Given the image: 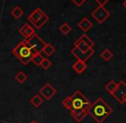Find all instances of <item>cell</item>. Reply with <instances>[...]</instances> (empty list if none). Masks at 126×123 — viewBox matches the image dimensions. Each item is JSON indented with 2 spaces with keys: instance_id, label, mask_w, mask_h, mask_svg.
Returning a JSON list of instances; mask_svg holds the SVG:
<instances>
[{
  "instance_id": "cell-22",
  "label": "cell",
  "mask_w": 126,
  "mask_h": 123,
  "mask_svg": "<svg viewBox=\"0 0 126 123\" xmlns=\"http://www.w3.org/2000/svg\"><path fill=\"white\" fill-rule=\"evenodd\" d=\"M113 54L112 52L110 50H108V49H106V50H104L102 51V53L100 54V57H102L103 59H104L105 61H109L111 59V57H112Z\"/></svg>"
},
{
  "instance_id": "cell-27",
  "label": "cell",
  "mask_w": 126,
  "mask_h": 123,
  "mask_svg": "<svg viewBox=\"0 0 126 123\" xmlns=\"http://www.w3.org/2000/svg\"><path fill=\"white\" fill-rule=\"evenodd\" d=\"M95 1H96L100 6H104L106 3H107L108 2H109V0H95Z\"/></svg>"
},
{
  "instance_id": "cell-1",
  "label": "cell",
  "mask_w": 126,
  "mask_h": 123,
  "mask_svg": "<svg viewBox=\"0 0 126 123\" xmlns=\"http://www.w3.org/2000/svg\"><path fill=\"white\" fill-rule=\"evenodd\" d=\"M86 111L97 123H102L112 113V109L102 98H99L90 104Z\"/></svg>"
},
{
  "instance_id": "cell-7",
  "label": "cell",
  "mask_w": 126,
  "mask_h": 123,
  "mask_svg": "<svg viewBox=\"0 0 126 123\" xmlns=\"http://www.w3.org/2000/svg\"><path fill=\"white\" fill-rule=\"evenodd\" d=\"M112 97L119 103H125V99L126 98V84L125 81H120L118 83L116 90L112 93Z\"/></svg>"
},
{
  "instance_id": "cell-5",
  "label": "cell",
  "mask_w": 126,
  "mask_h": 123,
  "mask_svg": "<svg viewBox=\"0 0 126 123\" xmlns=\"http://www.w3.org/2000/svg\"><path fill=\"white\" fill-rule=\"evenodd\" d=\"M25 42H26V45L29 48H35L40 52H41L42 49L44 48V46L47 44L37 33H34L33 36H31L29 38L26 39Z\"/></svg>"
},
{
  "instance_id": "cell-13",
  "label": "cell",
  "mask_w": 126,
  "mask_h": 123,
  "mask_svg": "<svg viewBox=\"0 0 126 123\" xmlns=\"http://www.w3.org/2000/svg\"><path fill=\"white\" fill-rule=\"evenodd\" d=\"M87 67H88V66H87V63L86 62L77 60V62H76L73 64L72 68H73V69L75 70L76 73L81 74L83 71H84L85 69H86Z\"/></svg>"
},
{
  "instance_id": "cell-11",
  "label": "cell",
  "mask_w": 126,
  "mask_h": 123,
  "mask_svg": "<svg viewBox=\"0 0 126 123\" xmlns=\"http://www.w3.org/2000/svg\"><path fill=\"white\" fill-rule=\"evenodd\" d=\"M70 114H71V116L78 122H81L88 115L85 110H73L70 111Z\"/></svg>"
},
{
  "instance_id": "cell-24",
  "label": "cell",
  "mask_w": 126,
  "mask_h": 123,
  "mask_svg": "<svg viewBox=\"0 0 126 123\" xmlns=\"http://www.w3.org/2000/svg\"><path fill=\"white\" fill-rule=\"evenodd\" d=\"M80 38H81V39L82 40V41L84 42V43L86 44V45H88L89 48H93L94 45V41H92V40L90 39V38H88V37L87 36L86 34H82L81 37H80Z\"/></svg>"
},
{
  "instance_id": "cell-6",
  "label": "cell",
  "mask_w": 126,
  "mask_h": 123,
  "mask_svg": "<svg viewBox=\"0 0 126 123\" xmlns=\"http://www.w3.org/2000/svg\"><path fill=\"white\" fill-rule=\"evenodd\" d=\"M110 16V12L104 6H99L92 12V17L98 23H103Z\"/></svg>"
},
{
  "instance_id": "cell-14",
  "label": "cell",
  "mask_w": 126,
  "mask_h": 123,
  "mask_svg": "<svg viewBox=\"0 0 126 123\" xmlns=\"http://www.w3.org/2000/svg\"><path fill=\"white\" fill-rule=\"evenodd\" d=\"M10 14H11V15L14 17V18L18 20V19H20L21 17L24 15V11L20 8V6L17 5V6H16L15 8L10 11Z\"/></svg>"
},
{
  "instance_id": "cell-23",
  "label": "cell",
  "mask_w": 126,
  "mask_h": 123,
  "mask_svg": "<svg viewBox=\"0 0 126 123\" xmlns=\"http://www.w3.org/2000/svg\"><path fill=\"white\" fill-rule=\"evenodd\" d=\"M62 104L69 110H72V98L71 97H67L66 98L62 101Z\"/></svg>"
},
{
  "instance_id": "cell-29",
  "label": "cell",
  "mask_w": 126,
  "mask_h": 123,
  "mask_svg": "<svg viewBox=\"0 0 126 123\" xmlns=\"http://www.w3.org/2000/svg\"><path fill=\"white\" fill-rule=\"evenodd\" d=\"M29 123H38V122H36V121L33 120V121H31V122H30Z\"/></svg>"
},
{
  "instance_id": "cell-10",
  "label": "cell",
  "mask_w": 126,
  "mask_h": 123,
  "mask_svg": "<svg viewBox=\"0 0 126 123\" xmlns=\"http://www.w3.org/2000/svg\"><path fill=\"white\" fill-rule=\"evenodd\" d=\"M19 33H20L21 34H22V36L26 38V39H28V38H29L30 37L33 36V35L34 34L35 31H34V29H33V27L29 25V24L25 23L20 29H19Z\"/></svg>"
},
{
  "instance_id": "cell-18",
  "label": "cell",
  "mask_w": 126,
  "mask_h": 123,
  "mask_svg": "<svg viewBox=\"0 0 126 123\" xmlns=\"http://www.w3.org/2000/svg\"><path fill=\"white\" fill-rule=\"evenodd\" d=\"M27 79H28V76H27L26 74L22 71L18 72L15 76V80H16L19 84H23L27 80Z\"/></svg>"
},
{
  "instance_id": "cell-16",
  "label": "cell",
  "mask_w": 126,
  "mask_h": 123,
  "mask_svg": "<svg viewBox=\"0 0 126 123\" xmlns=\"http://www.w3.org/2000/svg\"><path fill=\"white\" fill-rule=\"evenodd\" d=\"M41 52H43L45 55H47V57H51L53 53L55 52V48L51 45V44H46V45L44 46V48L42 49Z\"/></svg>"
},
{
  "instance_id": "cell-30",
  "label": "cell",
  "mask_w": 126,
  "mask_h": 123,
  "mask_svg": "<svg viewBox=\"0 0 126 123\" xmlns=\"http://www.w3.org/2000/svg\"><path fill=\"white\" fill-rule=\"evenodd\" d=\"M125 103H126V98H125Z\"/></svg>"
},
{
  "instance_id": "cell-4",
  "label": "cell",
  "mask_w": 126,
  "mask_h": 123,
  "mask_svg": "<svg viewBox=\"0 0 126 123\" xmlns=\"http://www.w3.org/2000/svg\"><path fill=\"white\" fill-rule=\"evenodd\" d=\"M72 98V110H85L90 106L91 102L84 96L80 91H76L73 93L72 96H70ZM70 110V111H71Z\"/></svg>"
},
{
  "instance_id": "cell-20",
  "label": "cell",
  "mask_w": 126,
  "mask_h": 123,
  "mask_svg": "<svg viewBox=\"0 0 126 123\" xmlns=\"http://www.w3.org/2000/svg\"><path fill=\"white\" fill-rule=\"evenodd\" d=\"M71 30H72V27H70V26L69 25L67 22H64V23H63L61 26H60V27H59V31L61 32V33H63V35H67Z\"/></svg>"
},
{
  "instance_id": "cell-26",
  "label": "cell",
  "mask_w": 126,
  "mask_h": 123,
  "mask_svg": "<svg viewBox=\"0 0 126 123\" xmlns=\"http://www.w3.org/2000/svg\"><path fill=\"white\" fill-rule=\"evenodd\" d=\"M72 2H73L76 5V6H81V5H82V3L85 2V0H71Z\"/></svg>"
},
{
  "instance_id": "cell-9",
  "label": "cell",
  "mask_w": 126,
  "mask_h": 123,
  "mask_svg": "<svg viewBox=\"0 0 126 123\" xmlns=\"http://www.w3.org/2000/svg\"><path fill=\"white\" fill-rule=\"evenodd\" d=\"M40 94L46 98L47 100H50L53 96L57 93V91L50 83H47L41 87L40 90Z\"/></svg>"
},
{
  "instance_id": "cell-15",
  "label": "cell",
  "mask_w": 126,
  "mask_h": 123,
  "mask_svg": "<svg viewBox=\"0 0 126 123\" xmlns=\"http://www.w3.org/2000/svg\"><path fill=\"white\" fill-rule=\"evenodd\" d=\"M75 46L77 47V48L82 52H86V51H88L89 49H91V48H89V47H88V45L81 39V38H78V39L75 42Z\"/></svg>"
},
{
  "instance_id": "cell-19",
  "label": "cell",
  "mask_w": 126,
  "mask_h": 123,
  "mask_svg": "<svg viewBox=\"0 0 126 123\" xmlns=\"http://www.w3.org/2000/svg\"><path fill=\"white\" fill-rule=\"evenodd\" d=\"M117 86H118V83H116L114 80H110L107 83V85L106 86V90L109 93L112 94L114 92V91L116 90Z\"/></svg>"
},
{
  "instance_id": "cell-8",
  "label": "cell",
  "mask_w": 126,
  "mask_h": 123,
  "mask_svg": "<svg viewBox=\"0 0 126 123\" xmlns=\"http://www.w3.org/2000/svg\"><path fill=\"white\" fill-rule=\"evenodd\" d=\"M70 52H71L72 55H73L78 61L84 62H86L89 59V57L94 54V50L93 48L89 49V50L86 52H82L76 46H74V48L72 49Z\"/></svg>"
},
{
  "instance_id": "cell-25",
  "label": "cell",
  "mask_w": 126,
  "mask_h": 123,
  "mask_svg": "<svg viewBox=\"0 0 126 123\" xmlns=\"http://www.w3.org/2000/svg\"><path fill=\"white\" fill-rule=\"evenodd\" d=\"M51 66V62L47 58H44L43 61L41 62V63H40V67L45 70L48 69Z\"/></svg>"
},
{
  "instance_id": "cell-12",
  "label": "cell",
  "mask_w": 126,
  "mask_h": 123,
  "mask_svg": "<svg viewBox=\"0 0 126 123\" xmlns=\"http://www.w3.org/2000/svg\"><path fill=\"white\" fill-rule=\"evenodd\" d=\"M78 27H79L83 32H88L92 27H93V23H92L87 17H84V18H82L79 22Z\"/></svg>"
},
{
  "instance_id": "cell-28",
  "label": "cell",
  "mask_w": 126,
  "mask_h": 123,
  "mask_svg": "<svg viewBox=\"0 0 126 123\" xmlns=\"http://www.w3.org/2000/svg\"><path fill=\"white\" fill-rule=\"evenodd\" d=\"M123 6L125 7V8L126 9V0H125V1H124V3H123Z\"/></svg>"
},
{
  "instance_id": "cell-21",
  "label": "cell",
  "mask_w": 126,
  "mask_h": 123,
  "mask_svg": "<svg viewBox=\"0 0 126 123\" xmlns=\"http://www.w3.org/2000/svg\"><path fill=\"white\" fill-rule=\"evenodd\" d=\"M43 59H44L43 56L41 55V52H40V53H37L36 55H34L32 57L31 62H33L36 66H40V63L43 61Z\"/></svg>"
},
{
  "instance_id": "cell-2",
  "label": "cell",
  "mask_w": 126,
  "mask_h": 123,
  "mask_svg": "<svg viewBox=\"0 0 126 123\" xmlns=\"http://www.w3.org/2000/svg\"><path fill=\"white\" fill-rule=\"evenodd\" d=\"M12 54L17 57L21 63L23 65H28L32 60L31 52H30V48L26 45L25 40L21 43H19L12 50Z\"/></svg>"
},
{
  "instance_id": "cell-3",
  "label": "cell",
  "mask_w": 126,
  "mask_h": 123,
  "mask_svg": "<svg viewBox=\"0 0 126 123\" xmlns=\"http://www.w3.org/2000/svg\"><path fill=\"white\" fill-rule=\"evenodd\" d=\"M28 20L31 22L37 29H40L49 20V16L40 8H36L28 16Z\"/></svg>"
},
{
  "instance_id": "cell-17",
  "label": "cell",
  "mask_w": 126,
  "mask_h": 123,
  "mask_svg": "<svg viewBox=\"0 0 126 123\" xmlns=\"http://www.w3.org/2000/svg\"><path fill=\"white\" fill-rule=\"evenodd\" d=\"M30 103H32L33 106L38 108V107H40V105L43 103V99L40 98V95H34V96L30 99Z\"/></svg>"
}]
</instances>
